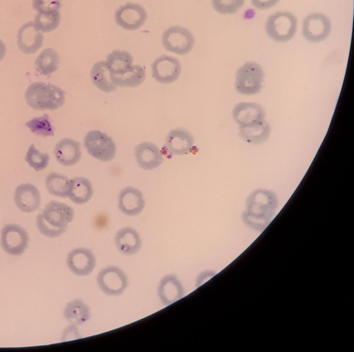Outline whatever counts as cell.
<instances>
[{
    "label": "cell",
    "instance_id": "1",
    "mask_svg": "<svg viewBox=\"0 0 354 352\" xmlns=\"http://www.w3.org/2000/svg\"><path fill=\"white\" fill-rule=\"evenodd\" d=\"M73 209L63 202L50 201L36 217V226L44 237L56 238L62 235L73 221Z\"/></svg>",
    "mask_w": 354,
    "mask_h": 352
},
{
    "label": "cell",
    "instance_id": "2",
    "mask_svg": "<svg viewBox=\"0 0 354 352\" xmlns=\"http://www.w3.org/2000/svg\"><path fill=\"white\" fill-rule=\"evenodd\" d=\"M27 104L34 110H56L64 104V91L59 86L42 82L31 83L25 92Z\"/></svg>",
    "mask_w": 354,
    "mask_h": 352
},
{
    "label": "cell",
    "instance_id": "3",
    "mask_svg": "<svg viewBox=\"0 0 354 352\" xmlns=\"http://www.w3.org/2000/svg\"><path fill=\"white\" fill-rule=\"evenodd\" d=\"M298 21L288 11L277 12L267 19L265 30L268 36L277 42H287L296 35Z\"/></svg>",
    "mask_w": 354,
    "mask_h": 352
},
{
    "label": "cell",
    "instance_id": "4",
    "mask_svg": "<svg viewBox=\"0 0 354 352\" xmlns=\"http://www.w3.org/2000/svg\"><path fill=\"white\" fill-rule=\"evenodd\" d=\"M277 205V196L272 191L257 189L248 198L245 216L249 221H266L274 213Z\"/></svg>",
    "mask_w": 354,
    "mask_h": 352
},
{
    "label": "cell",
    "instance_id": "5",
    "mask_svg": "<svg viewBox=\"0 0 354 352\" xmlns=\"http://www.w3.org/2000/svg\"><path fill=\"white\" fill-rule=\"evenodd\" d=\"M263 79L261 66L255 62H248L236 72V91L245 95H255L261 91Z\"/></svg>",
    "mask_w": 354,
    "mask_h": 352
},
{
    "label": "cell",
    "instance_id": "6",
    "mask_svg": "<svg viewBox=\"0 0 354 352\" xmlns=\"http://www.w3.org/2000/svg\"><path fill=\"white\" fill-rule=\"evenodd\" d=\"M84 147L91 156L102 162L113 160L116 154L115 141L100 130L90 131L86 134Z\"/></svg>",
    "mask_w": 354,
    "mask_h": 352
},
{
    "label": "cell",
    "instance_id": "7",
    "mask_svg": "<svg viewBox=\"0 0 354 352\" xmlns=\"http://www.w3.org/2000/svg\"><path fill=\"white\" fill-rule=\"evenodd\" d=\"M96 281L100 290L108 296L121 295L129 284L127 274L116 266H107L102 268L97 275Z\"/></svg>",
    "mask_w": 354,
    "mask_h": 352
},
{
    "label": "cell",
    "instance_id": "8",
    "mask_svg": "<svg viewBox=\"0 0 354 352\" xmlns=\"http://www.w3.org/2000/svg\"><path fill=\"white\" fill-rule=\"evenodd\" d=\"M161 41L166 50L179 55L189 53L195 42L193 34L181 26H172L167 28L162 35Z\"/></svg>",
    "mask_w": 354,
    "mask_h": 352
},
{
    "label": "cell",
    "instance_id": "9",
    "mask_svg": "<svg viewBox=\"0 0 354 352\" xmlns=\"http://www.w3.org/2000/svg\"><path fill=\"white\" fill-rule=\"evenodd\" d=\"M29 235L22 226L16 223L4 225L1 231L0 244L2 250L12 256L21 255L28 247Z\"/></svg>",
    "mask_w": 354,
    "mask_h": 352
},
{
    "label": "cell",
    "instance_id": "10",
    "mask_svg": "<svg viewBox=\"0 0 354 352\" xmlns=\"http://www.w3.org/2000/svg\"><path fill=\"white\" fill-rule=\"evenodd\" d=\"M331 28V21L326 15L321 12H313L303 20L301 33L308 41L319 43L328 38Z\"/></svg>",
    "mask_w": 354,
    "mask_h": 352
},
{
    "label": "cell",
    "instance_id": "11",
    "mask_svg": "<svg viewBox=\"0 0 354 352\" xmlns=\"http://www.w3.org/2000/svg\"><path fill=\"white\" fill-rule=\"evenodd\" d=\"M114 19L116 24L122 29L136 30L141 28L146 22L147 12L138 3H127L116 10Z\"/></svg>",
    "mask_w": 354,
    "mask_h": 352
},
{
    "label": "cell",
    "instance_id": "12",
    "mask_svg": "<svg viewBox=\"0 0 354 352\" xmlns=\"http://www.w3.org/2000/svg\"><path fill=\"white\" fill-rule=\"evenodd\" d=\"M68 270L79 277L89 275L96 266V257L93 252L85 247L72 249L66 259Z\"/></svg>",
    "mask_w": 354,
    "mask_h": 352
},
{
    "label": "cell",
    "instance_id": "13",
    "mask_svg": "<svg viewBox=\"0 0 354 352\" xmlns=\"http://www.w3.org/2000/svg\"><path fill=\"white\" fill-rule=\"evenodd\" d=\"M151 75L158 83L169 84L176 82L181 74L180 61L174 57L163 55L151 64Z\"/></svg>",
    "mask_w": 354,
    "mask_h": 352
},
{
    "label": "cell",
    "instance_id": "14",
    "mask_svg": "<svg viewBox=\"0 0 354 352\" xmlns=\"http://www.w3.org/2000/svg\"><path fill=\"white\" fill-rule=\"evenodd\" d=\"M145 206L142 193L137 188L128 186L122 189L118 197V207L120 211L129 216L140 214Z\"/></svg>",
    "mask_w": 354,
    "mask_h": 352
},
{
    "label": "cell",
    "instance_id": "15",
    "mask_svg": "<svg viewBox=\"0 0 354 352\" xmlns=\"http://www.w3.org/2000/svg\"><path fill=\"white\" fill-rule=\"evenodd\" d=\"M14 201L17 207L22 212L32 213L40 206V192L31 183L20 184L15 190Z\"/></svg>",
    "mask_w": 354,
    "mask_h": 352
},
{
    "label": "cell",
    "instance_id": "16",
    "mask_svg": "<svg viewBox=\"0 0 354 352\" xmlns=\"http://www.w3.org/2000/svg\"><path fill=\"white\" fill-rule=\"evenodd\" d=\"M158 295L164 306H170L181 299L185 295L183 284L174 274L162 277L158 286Z\"/></svg>",
    "mask_w": 354,
    "mask_h": 352
},
{
    "label": "cell",
    "instance_id": "17",
    "mask_svg": "<svg viewBox=\"0 0 354 352\" xmlns=\"http://www.w3.org/2000/svg\"><path fill=\"white\" fill-rule=\"evenodd\" d=\"M134 156L138 166L144 170H153L164 162L158 147L149 142L137 145L134 149Z\"/></svg>",
    "mask_w": 354,
    "mask_h": 352
},
{
    "label": "cell",
    "instance_id": "18",
    "mask_svg": "<svg viewBox=\"0 0 354 352\" xmlns=\"http://www.w3.org/2000/svg\"><path fill=\"white\" fill-rule=\"evenodd\" d=\"M17 37L18 48L25 54L35 53L43 45L44 36L32 21L23 25L19 29Z\"/></svg>",
    "mask_w": 354,
    "mask_h": 352
},
{
    "label": "cell",
    "instance_id": "19",
    "mask_svg": "<svg viewBox=\"0 0 354 352\" xmlns=\"http://www.w3.org/2000/svg\"><path fill=\"white\" fill-rule=\"evenodd\" d=\"M54 154L60 165L65 167L75 165L82 158L81 145L75 140L64 138L56 144Z\"/></svg>",
    "mask_w": 354,
    "mask_h": 352
},
{
    "label": "cell",
    "instance_id": "20",
    "mask_svg": "<svg viewBox=\"0 0 354 352\" xmlns=\"http://www.w3.org/2000/svg\"><path fill=\"white\" fill-rule=\"evenodd\" d=\"M114 242L117 250L122 254L131 256L142 247V240L137 230L132 227H123L117 231Z\"/></svg>",
    "mask_w": 354,
    "mask_h": 352
},
{
    "label": "cell",
    "instance_id": "21",
    "mask_svg": "<svg viewBox=\"0 0 354 352\" xmlns=\"http://www.w3.org/2000/svg\"><path fill=\"white\" fill-rule=\"evenodd\" d=\"M194 138L187 129L176 128L171 130L165 139V147L171 154H188L194 147Z\"/></svg>",
    "mask_w": 354,
    "mask_h": 352
},
{
    "label": "cell",
    "instance_id": "22",
    "mask_svg": "<svg viewBox=\"0 0 354 352\" xmlns=\"http://www.w3.org/2000/svg\"><path fill=\"white\" fill-rule=\"evenodd\" d=\"M232 117L239 127L265 120L263 107L254 102H239L233 109Z\"/></svg>",
    "mask_w": 354,
    "mask_h": 352
},
{
    "label": "cell",
    "instance_id": "23",
    "mask_svg": "<svg viewBox=\"0 0 354 352\" xmlns=\"http://www.w3.org/2000/svg\"><path fill=\"white\" fill-rule=\"evenodd\" d=\"M239 135L247 143L261 145L268 139L270 135V127L265 120L239 127Z\"/></svg>",
    "mask_w": 354,
    "mask_h": 352
},
{
    "label": "cell",
    "instance_id": "24",
    "mask_svg": "<svg viewBox=\"0 0 354 352\" xmlns=\"http://www.w3.org/2000/svg\"><path fill=\"white\" fill-rule=\"evenodd\" d=\"M93 188L91 181L82 176L70 179V188L68 198L75 204L83 205L93 197Z\"/></svg>",
    "mask_w": 354,
    "mask_h": 352
},
{
    "label": "cell",
    "instance_id": "25",
    "mask_svg": "<svg viewBox=\"0 0 354 352\" xmlns=\"http://www.w3.org/2000/svg\"><path fill=\"white\" fill-rule=\"evenodd\" d=\"M90 308L80 299L68 302L64 309V317L70 325H82L90 319Z\"/></svg>",
    "mask_w": 354,
    "mask_h": 352
},
{
    "label": "cell",
    "instance_id": "26",
    "mask_svg": "<svg viewBox=\"0 0 354 352\" xmlns=\"http://www.w3.org/2000/svg\"><path fill=\"white\" fill-rule=\"evenodd\" d=\"M90 77L92 83L102 92L111 93L117 89L111 80V73L105 61L97 62L93 64Z\"/></svg>",
    "mask_w": 354,
    "mask_h": 352
},
{
    "label": "cell",
    "instance_id": "27",
    "mask_svg": "<svg viewBox=\"0 0 354 352\" xmlns=\"http://www.w3.org/2000/svg\"><path fill=\"white\" fill-rule=\"evenodd\" d=\"M145 77V68L138 64L133 65L130 69L122 74H111V80L117 87H137L143 83Z\"/></svg>",
    "mask_w": 354,
    "mask_h": 352
},
{
    "label": "cell",
    "instance_id": "28",
    "mask_svg": "<svg viewBox=\"0 0 354 352\" xmlns=\"http://www.w3.org/2000/svg\"><path fill=\"white\" fill-rule=\"evenodd\" d=\"M105 62L111 74L120 75L132 67L133 57L129 52L117 49L106 56Z\"/></svg>",
    "mask_w": 354,
    "mask_h": 352
},
{
    "label": "cell",
    "instance_id": "29",
    "mask_svg": "<svg viewBox=\"0 0 354 352\" xmlns=\"http://www.w3.org/2000/svg\"><path fill=\"white\" fill-rule=\"evenodd\" d=\"M35 64L39 73L44 75H50L58 69L59 57L55 49L48 48L41 52Z\"/></svg>",
    "mask_w": 354,
    "mask_h": 352
},
{
    "label": "cell",
    "instance_id": "30",
    "mask_svg": "<svg viewBox=\"0 0 354 352\" xmlns=\"http://www.w3.org/2000/svg\"><path fill=\"white\" fill-rule=\"evenodd\" d=\"M45 184L48 192L55 196L68 197L70 179L65 175L51 172L46 178Z\"/></svg>",
    "mask_w": 354,
    "mask_h": 352
},
{
    "label": "cell",
    "instance_id": "31",
    "mask_svg": "<svg viewBox=\"0 0 354 352\" xmlns=\"http://www.w3.org/2000/svg\"><path fill=\"white\" fill-rule=\"evenodd\" d=\"M26 126L32 133L39 137L46 138L55 134V129L47 114L30 119L26 122Z\"/></svg>",
    "mask_w": 354,
    "mask_h": 352
},
{
    "label": "cell",
    "instance_id": "32",
    "mask_svg": "<svg viewBox=\"0 0 354 352\" xmlns=\"http://www.w3.org/2000/svg\"><path fill=\"white\" fill-rule=\"evenodd\" d=\"M61 14L59 11L47 13H38L35 19L36 28L43 32L49 33L55 30L59 25Z\"/></svg>",
    "mask_w": 354,
    "mask_h": 352
},
{
    "label": "cell",
    "instance_id": "33",
    "mask_svg": "<svg viewBox=\"0 0 354 352\" xmlns=\"http://www.w3.org/2000/svg\"><path fill=\"white\" fill-rule=\"evenodd\" d=\"M26 161L28 165L36 172L44 170L48 165L50 156L47 153H43L31 145L26 155Z\"/></svg>",
    "mask_w": 354,
    "mask_h": 352
},
{
    "label": "cell",
    "instance_id": "34",
    "mask_svg": "<svg viewBox=\"0 0 354 352\" xmlns=\"http://www.w3.org/2000/svg\"><path fill=\"white\" fill-rule=\"evenodd\" d=\"M244 3L245 0H212L213 8L221 15L235 14Z\"/></svg>",
    "mask_w": 354,
    "mask_h": 352
},
{
    "label": "cell",
    "instance_id": "35",
    "mask_svg": "<svg viewBox=\"0 0 354 352\" xmlns=\"http://www.w3.org/2000/svg\"><path fill=\"white\" fill-rule=\"evenodd\" d=\"M32 8L38 13H47L59 11L61 0H32Z\"/></svg>",
    "mask_w": 354,
    "mask_h": 352
},
{
    "label": "cell",
    "instance_id": "36",
    "mask_svg": "<svg viewBox=\"0 0 354 352\" xmlns=\"http://www.w3.org/2000/svg\"><path fill=\"white\" fill-rule=\"evenodd\" d=\"M280 0H250L251 4L259 10H268L275 6Z\"/></svg>",
    "mask_w": 354,
    "mask_h": 352
},
{
    "label": "cell",
    "instance_id": "37",
    "mask_svg": "<svg viewBox=\"0 0 354 352\" xmlns=\"http://www.w3.org/2000/svg\"><path fill=\"white\" fill-rule=\"evenodd\" d=\"M80 337L76 326L70 325L62 335V340L67 341L73 339H78Z\"/></svg>",
    "mask_w": 354,
    "mask_h": 352
},
{
    "label": "cell",
    "instance_id": "38",
    "mask_svg": "<svg viewBox=\"0 0 354 352\" xmlns=\"http://www.w3.org/2000/svg\"><path fill=\"white\" fill-rule=\"evenodd\" d=\"M6 48L4 43L0 39V62L4 58Z\"/></svg>",
    "mask_w": 354,
    "mask_h": 352
}]
</instances>
